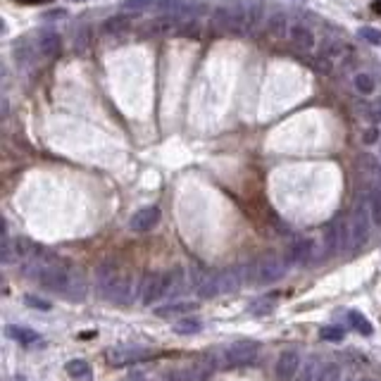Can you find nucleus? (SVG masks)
Masks as SVG:
<instances>
[{
	"mask_svg": "<svg viewBox=\"0 0 381 381\" xmlns=\"http://www.w3.org/2000/svg\"><path fill=\"white\" fill-rule=\"evenodd\" d=\"M29 272H34V281L38 286L46 288L51 293L67 298V301H84L86 298V276L79 267H74L69 260L62 258H51V255L38 253L31 265L26 267Z\"/></svg>",
	"mask_w": 381,
	"mask_h": 381,
	"instance_id": "obj_1",
	"label": "nucleus"
},
{
	"mask_svg": "<svg viewBox=\"0 0 381 381\" xmlns=\"http://www.w3.org/2000/svg\"><path fill=\"white\" fill-rule=\"evenodd\" d=\"M124 10L134 15L141 12H155L167 15V17H181V19H198L205 12V5L198 0H127Z\"/></svg>",
	"mask_w": 381,
	"mask_h": 381,
	"instance_id": "obj_2",
	"label": "nucleus"
},
{
	"mask_svg": "<svg viewBox=\"0 0 381 381\" xmlns=\"http://www.w3.org/2000/svg\"><path fill=\"white\" fill-rule=\"evenodd\" d=\"M212 24L217 31L233 38L253 34L248 17V0H227V3L217 5L215 12H212Z\"/></svg>",
	"mask_w": 381,
	"mask_h": 381,
	"instance_id": "obj_3",
	"label": "nucleus"
},
{
	"mask_svg": "<svg viewBox=\"0 0 381 381\" xmlns=\"http://www.w3.org/2000/svg\"><path fill=\"white\" fill-rule=\"evenodd\" d=\"M286 258L276 253H265L263 258L255 260V284H274L286 274Z\"/></svg>",
	"mask_w": 381,
	"mask_h": 381,
	"instance_id": "obj_4",
	"label": "nucleus"
},
{
	"mask_svg": "<svg viewBox=\"0 0 381 381\" xmlns=\"http://www.w3.org/2000/svg\"><path fill=\"white\" fill-rule=\"evenodd\" d=\"M369 224H372V215H369V203L367 200H360V203L353 208L351 215V250H357L367 243L369 238Z\"/></svg>",
	"mask_w": 381,
	"mask_h": 381,
	"instance_id": "obj_5",
	"label": "nucleus"
},
{
	"mask_svg": "<svg viewBox=\"0 0 381 381\" xmlns=\"http://www.w3.org/2000/svg\"><path fill=\"white\" fill-rule=\"evenodd\" d=\"M193 19H181V17H167L160 15L152 21H148L145 26V34L150 36H160V38H172V36H186L188 34V24Z\"/></svg>",
	"mask_w": 381,
	"mask_h": 381,
	"instance_id": "obj_6",
	"label": "nucleus"
},
{
	"mask_svg": "<svg viewBox=\"0 0 381 381\" xmlns=\"http://www.w3.org/2000/svg\"><path fill=\"white\" fill-rule=\"evenodd\" d=\"M324 248L329 255L339 253L341 248H351V229L341 217H336L331 224H326L324 229Z\"/></svg>",
	"mask_w": 381,
	"mask_h": 381,
	"instance_id": "obj_7",
	"label": "nucleus"
},
{
	"mask_svg": "<svg viewBox=\"0 0 381 381\" xmlns=\"http://www.w3.org/2000/svg\"><path fill=\"white\" fill-rule=\"evenodd\" d=\"M260 355V343L255 341H236L227 348L224 357L231 367H243V364H250L255 362Z\"/></svg>",
	"mask_w": 381,
	"mask_h": 381,
	"instance_id": "obj_8",
	"label": "nucleus"
},
{
	"mask_svg": "<svg viewBox=\"0 0 381 381\" xmlns=\"http://www.w3.org/2000/svg\"><path fill=\"white\" fill-rule=\"evenodd\" d=\"M150 351L139 346H117L107 351V362L114 364V367H124V364H139L150 360Z\"/></svg>",
	"mask_w": 381,
	"mask_h": 381,
	"instance_id": "obj_9",
	"label": "nucleus"
},
{
	"mask_svg": "<svg viewBox=\"0 0 381 381\" xmlns=\"http://www.w3.org/2000/svg\"><path fill=\"white\" fill-rule=\"evenodd\" d=\"M141 303L152 305L160 298H165V281H162V272H148L143 276V284H141Z\"/></svg>",
	"mask_w": 381,
	"mask_h": 381,
	"instance_id": "obj_10",
	"label": "nucleus"
},
{
	"mask_svg": "<svg viewBox=\"0 0 381 381\" xmlns=\"http://www.w3.org/2000/svg\"><path fill=\"white\" fill-rule=\"evenodd\" d=\"M303 369V357L298 351H284L276 357V377L279 381H293Z\"/></svg>",
	"mask_w": 381,
	"mask_h": 381,
	"instance_id": "obj_11",
	"label": "nucleus"
},
{
	"mask_svg": "<svg viewBox=\"0 0 381 381\" xmlns=\"http://www.w3.org/2000/svg\"><path fill=\"white\" fill-rule=\"evenodd\" d=\"M314 258V241L312 238H296L286 250L288 265H308Z\"/></svg>",
	"mask_w": 381,
	"mask_h": 381,
	"instance_id": "obj_12",
	"label": "nucleus"
},
{
	"mask_svg": "<svg viewBox=\"0 0 381 381\" xmlns=\"http://www.w3.org/2000/svg\"><path fill=\"white\" fill-rule=\"evenodd\" d=\"M119 276H122V272L114 267V263H103L98 265L96 269V286H98V293H100L103 298H110L114 284L119 281Z\"/></svg>",
	"mask_w": 381,
	"mask_h": 381,
	"instance_id": "obj_13",
	"label": "nucleus"
},
{
	"mask_svg": "<svg viewBox=\"0 0 381 381\" xmlns=\"http://www.w3.org/2000/svg\"><path fill=\"white\" fill-rule=\"evenodd\" d=\"M157 222H160V208L148 205V208H141L136 212L132 222H129V227H132V231L136 233H148L157 227Z\"/></svg>",
	"mask_w": 381,
	"mask_h": 381,
	"instance_id": "obj_14",
	"label": "nucleus"
},
{
	"mask_svg": "<svg viewBox=\"0 0 381 381\" xmlns=\"http://www.w3.org/2000/svg\"><path fill=\"white\" fill-rule=\"evenodd\" d=\"M286 38L301 53H312L314 46H317V38H314L312 29H310V26H305V24H291V29H288Z\"/></svg>",
	"mask_w": 381,
	"mask_h": 381,
	"instance_id": "obj_15",
	"label": "nucleus"
},
{
	"mask_svg": "<svg viewBox=\"0 0 381 381\" xmlns=\"http://www.w3.org/2000/svg\"><path fill=\"white\" fill-rule=\"evenodd\" d=\"M34 48H36V55L51 60V57H55L60 53V48H62V41H60L57 31H41V34L36 36Z\"/></svg>",
	"mask_w": 381,
	"mask_h": 381,
	"instance_id": "obj_16",
	"label": "nucleus"
},
{
	"mask_svg": "<svg viewBox=\"0 0 381 381\" xmlns=\"http://www.w3.org/2000/svg\"><path fill=\"white\" fill-rule=\"evenodd\" d=\"M134 19H136L134 12L112 15V17L105 19V24H103V31H105V34H110V36H122V34H127V31L134 26Z\"/></svg>",
	"mask_w": 381,
	"mask_h": 381,
	"instance_id": "obj_17",
	"label": "nucleus"
},
{
	"mask_svg": "<svg viewBox=\"0 0 381 381\" xmlns=\"http://www.w3.org/2000/svg\"><path fill=\"white\" fill-rule=\"evenodd\" d=\"M162 281H165V296H177L186 286L188 272H184L181 267H174V269L162 272Z\"/></svg>",
	"mask_w": 381,
	"mask_h": 381,
	"instance_id": "obj_18",
	"label": "nucleus"
},
{
	"mask_svg": "<svg viewBox=\"0 0 381 381\" xmlns=\"http://www.w3.org/2000/svg\"><path fill=\"white\" fill-rule=\"evenodd\" d=\"M110 303H117V305H129L134 301V281L129 274H122L119 276V281L114 284L110 298H107Z\"/></svg>",
	"mask_w": 381,
	"mask_h": 381,
	"instance_id": "obj_19",
	"label": "nucleus"
},
{
	"mask_svg": "<svg viewBox=\"0 0 381 381\" xmlns=\"http://www.w3.org/2000/svg\"><path fill=\"white\" fill-rule=\"evenodd\" d=\"M5 334H8L12 341L21 343V346H34V343L41 341V336H38L34 329H29V326H17V324H10L8 329H5Z\"/></svg>",
	"mask_w": 381,
	"mask_h": 381,
	"instance_id": "obj_20",
	"label": "nucleus"
},
{
	"mask_svg": "<svg viewBox=\"0 0 381 381\" xmlns=\"http://www.w3.org/2000/svg\"><path fill=\"white\" fill-rule=\"evenodd\" d=\"M188 310H195V303H172V305H162V308L155 310L157 317L162 319H172V317H181Z\"/></svg>",
	"mask_w": 381,
	"mask_h": 381,
	"instance_id": "obj_21",
	"label": "nucleus"
},
{
	"mask_svg": "<svg viewBox=\"0 0 381 381\" xmlns=\"http://www.w3.org/2000/svg\"><path fill=\"white\" fill-rule=\"evenodd\" d=\"M322 367H324V360H319V357H310V360H305L298 381H319Z\"/></svg>",
	"mask_w": 381,
	"mask_h": 381,
	"instance_id": "obj_22",
	"label": "nucleus"
},
{
	"mask_svg": "<svg viewBox=\"0 0 381 381\" xmlns=\"http://www.w3.org/2000/svg\"><path fill=\"white\" fill-rule=\"evenodd\" d=\"M203 329V322H200L198 317H184L179 319V322H174V334L179 336H190V334H198V331Z\"/></svg>",
	"mask_w": 381,
	"mask_h": 381,
	"instance_id": "obj_23",
	"label": "nucleus"
},
{
	"mask_svg": "<svg viewBox=\"0 0 381 381\" xmlns=\"http://www.w3.org/2000/svg\"><path fill=\"white\" fill-rule=\"evenodd\" d=\"M267 26L274 36H288V29H291V21H288L286 12H274L269 19H267Z\"/></svg>",
	"mask_w": 381,
	"mask_h": 381,
	"instance_id": "obj_24",
	"label": "nucleus"
},
{
	"mask_svg": "<svg viewBox=\"0 0 381 381\" xmlns=\"http://www.w3.org/2000/svg\"><path fill=\"white\" fill-rule=\"evenodd\" d=\"M353 84H355V91L360 96H372L374 91H377V81H374V76L367 72H357Z\"/></svg>",
	"mask_w": 381,
	"mask_h": 381,
	"instance_id": "obj_25",
	"label": "nucleus"
},
{
	"mask_svg": "<svg viewBox=\"0 0 381 381\" xmlns=\"http://www.w3.org/2000/svg\"><path fill=\"white\" fill-rule=\"evenodd\" d=\"M64 369H67L69 377L76 379V381H89L91 374H94V372H91V367H89V362H86V360H69L67 367H64Z\"/></svg>",
	"mask_w": 381,
	"mask_h": 381,
	"instance_id": "obj_26",
	"label": "nucleus"
},
{
	"mask_svg": "<svg viewBox=\"0 0 381 381\" xmlns=\"http://www.w3.org/2000/svg\"><path fill=\"white\" fill-rule=\"evenodd\" d=\"M348 322H351L353 329L357 331V334H362V336H372V322H369L367 317H362L360 312H355V310H351L348 312Z\"/></svg>",
	"mask_w": 381,
	"mask_h": 381,
	"instance_id": "obj_27",
	"label": "nucleus"
},
{
	"mask_svg": "<svg viewBox=\"0 0 381 381\" xmlns=\"http://www.w3.org/2000/svg\"><path fill=\"white\" fill-rule=\"evenodd\" d=\"M343 51H346V46H343L341 41H336V38H326L324 46H322V53H319V55L334 62V60H339L343 55Z\"/></svg>",
	"mask_w": 381,
	"mask_h": 381,
	"instance_id": "obj_28",
	"label": "nucleus"
},
{
	"mask_svg": "<svg viewBox=\"0 0 381 381\" xmlns=\"http://www.w3.org/2000/svg\"><path fill=\"white\" fill-rule=\"evenodd\" d=\"M367 203H369V215H372V222L381 227V190L379 188L369 190Z\"/></svg>",
	"mask_w": 381,
	"mask_h": 381,
	"instance_id": "obj_29",
	"label": "nucleus"
},
{
	"mask_svg": "<svg viewBox=\"0 0 381 381\" xmlns=\"http://www.w3.org/2000/svg\"><path fill=\"white\" fill-rule=\"evenodd\" d=\"M343 379V372L336 362H324L322 367V374H319V381H341Z\"/></svg>",
	"mask_w": 381,
	"mask_h": 381,
	"instance_id": "obj_30",
	"label": "nucleus"
},
{
	"mask_svg": "<svg viewBox=\"0 0 381 381\" xmlns=\"http://www.w3.org/2000/svg\"><path fill=\"white\" fill-rule=\"evenodd\" d=\"M357 36H360L362 41L372 43V46H381V31L379 29H372V26H362V29L357 31Z\"/></svg>",
	"mask_w": 381,
	"mask_h": 381,
	"instance_id": "obj_31",
	"label": "nucleus"
},
{
	"mask_svg": "<svg viewBox=\"0 0 381 381\" xmlns=\"http://www.w3.org/2000/svg\"><path fill=\"white\" fill-rule=\"evenodd\" d=\"M343 336H346V331H343L341 326H324V329L319 331V339L322 341H343Z\"/></svg>",
	"mask_w": 381,
	"mask_h": 381,
	"instance_id": "obj_32",
	"label": "nucleus"
},
{
	"mask_svg": "<svg viewBox=\"0 0 381 381\" xmlns=\"http://www.w3.org/2000/svg\"><path fill=\"white\" fill-rule=\"evenodd\" d=\"M24 303L29 305V308L43 310V312L53 310V303H51V301H46V298H38V296H24Z\"/></svg>",
	"mask_w": 381,
	"mask_h": 381,
	"instance_id": "obj_33",
	"label": "nucleus"
},
{
	"mask_svg": "<svg viewBox=\"0 0 381 381\" xmlns=\"http://www.w3.org/2000/svg\"><path fill=\"white\" fill-rule=\"evenodd\" d=\"M86 46H89V29H81L74 38V51L76 53H84Z\"/></svg>",
	"mask_w": 381,
	"mask_h": 381,
	"instance_id": "obj_34",
	"label": "nucleus"
},
{
	"mask_svg": "<svg viewBox=\"0 0 381 381\" xmlns=\"http://www.w3.org/2000/svg\"><path fill=\"white\" fill-rule=\"evenodd\" d=\"M379 139H381V132H379L377 127H369L367 132L362 134V143H364V145H374Z\"/></svg>",
	"mask_w": 381,
	"mask_h": 381,
	"instance_id": "obj_35",
	"label": "nucleus"
},
{
	"mask_svg": "<svg viewBox=\"0 0 381 381\" xmlns=\"http://www.w3.org/2000/svg\"><path fill=\"white\" fill-rule=\"evenodd\" d=\"M124 381H148V379H145V374H141V372H134V374H129V377L124 379Z\"/></svg>",
	"mask_w": 381,
	"mask_h": 381,
	"instance_id": "obj_36",
	"label": "nucleus"
},
{
	"mask_svg": "<svg viewBox=\"0 0 381 381\" xmlns=\"http://www.w3.org/2000/svg\"><path fill=\"white\" fill-rule=\"evenodd\" d=\"M17 3H24V5H41V3H53V0H17Z\"/></svg>",
	"mask_w": 381,
	"mask_h": 381,
	"instance_id": "obj_37",
	"label": "nucleus"
},
{
	"mask_svg": "<svg viewBox=\"0 0 381 381\" xmlns=\"http://www.w3.org/2000/svg\"><path fill=\"white\" fill-rule=\"evenodd\" d=\"M379 190H381V170H379Z\"/></svg>",
	"mask_w": 381,
	"mask_h": 381,
	"instance_id": "obj_38",
	"label": "nucleus"
},
{
	"mask_svg": "<svg viewBox=\"0 0 381 381\" xmlns=\"http://www.w3.org/2000/svg\"><path fill=\"white\" fill-rule=\"evenodd\" d=\"M74 3H84V0H74Z\"/></svg>",
	"mask_w": 381,
	"mask_h": 381,
	"instance_id": "obj_39",
	"label": "nucleus"
},
{
	"mask_svg": "<svg viewBox=\"0 0 381 381\" xmlns=\"http://www.w3.org/2000/svg\"><path fill=\"white\" fill-rule=\"evenodd\" d=\"M362 381H372V379H362Z\"/></svg>",
	"mask_w": 381,
	"mask_h": 381,
	"instance_id": "obj_40",
	"label": "nucleus"
}]
</instances>
